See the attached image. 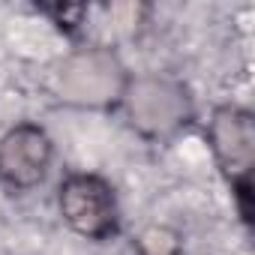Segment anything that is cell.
<instances>
[{
  "instance_id": "cell-1",
  "label": "cell",
  "mask_w": 255,
  "mask_h": 255,
  "mask_svg": "<svg viewBox=\"0 0 255 255\" xmlns=\"http://www.w3.org/2000/svg\"><path fill=\"white\" fill-rule=\"evenodd\" d=\"M210 147L225 171L228 183L240 195L243 213H249V189H252V162H255V123L252 114L234 105H225L210 120Z\"/></svg>"
},
{
  "instance_id": "cell-2",
  "label": "cell",
  "mask_w": 255,
  "mask_h": 255,
  "mask_svg": "<svg viewBox=\"0 0 255 255\" xmlns=\"http://www.w3.org/2000/svg\"><path fill=\"white\" fill-rule=\"evenodd\" d=\"M132 123L147 135H168L192 117V99L183 84L159 75L135 78L123 90Z\"/></svg>"
},
{
  "instance_id": "cell-3",
  "label": "cell",
  "mask_w": 255,
  "mask_h": 255,
  "mask_svg": "<svg viewBox=\"0 0 255 255\" xmlns=\"http://www.w3.org/2000/svg\"><path fill=\"white\" fill-rule=\"evenodd\" d=\"M126 72L105 48H84L60 66V96L72 105H108L123 96Z\"/></svg>"
},
{
  "instance_id": "cell-4",
  "label": "cell",
  "mask_w": 255,
  "mask_h": 255,
  "mask_svg": "<svg viewBox=\"0 0 255 255\" xmlns=\"http://www.w3.org/2000/svg\"><path fill=\"white\" fill-rule=\"evenodd\" d=\"M63 219L90 240H105L117 231V201L105 180L93 174H69L60 183Z\"/></svg>"
},
{
  "instance_id": "cell-5",
  "label": "cell",
  "mask_w": 255,
  "mask_h": 255,
  "mask_svg": "<svg viewBox=\"0 0 255 255\" xmlns=\"http://www.w3.org/2000/svg\"><path fill=\"white\" fill-rule=\"evenodd\" d=\"M51 165V138L33 123H18L0 141V183L33 189Z\"/></svg>"
},
{
  "instance_id": "cell-6",
  "label": "cell",
  "mask_w": 255,
  "mask_h": 255,
  "mask_svg": "<svg viewBox=\"0 0 255 255\" xmlns=\"http://www.w3.org/2000/svg\"><path fill=\"white\" fill-rule=\"evenodd\" d=\"M138 255H180V249H177V240L168 231L153 228L138 240Z\"/></svg>"
}]
</instances>
